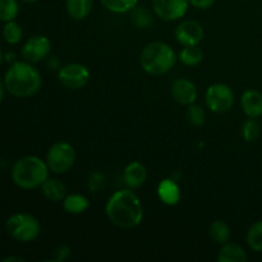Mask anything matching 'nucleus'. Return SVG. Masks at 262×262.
I'll list each match as a JSON object with an SVG mask.
<instances>
[{
  "instance_id": "nucleus-21",
  "label": "nucleus",
  "mask_w": 262,
  "mask_h": 262,
  "mask_svg": "<svg viewBox=\"0 0 262 262\" xmlns=\"http://www.w3.org/2000/svg\"><path fill=\"white\" fill-rule=\"evenodd\" d=\"M209 234L211 239L220 246L225 245L230 239V229L227 223L223 220H215L210 224Z\"/></svg>"
},
{
  "instance_id": "nucleus-29",
  "label": "nucleus",
  "mask_w": 262,
  "mask_h": 262,
  "mask_svg": "<svg viewBox=\"0 0 262 262\" xmlns=\"http://www.w3.org/2000/svg\"><path fill=\"white\" fill-rule=\"evenodd\" d=\"M54 256H55V258H54V260H55L56 262H63V261L68 260L69 256H71V248L66 245L60 246V247H58L55 250Z\"/></svg>"
},
{
  "instance_id": "nucleus-5",
  "label": "nucleus",
  "mask_w": 262,
  "mask_h": 262,
  "mask_svg": "<svg viewBox=\"0 0 262 262\" xmlns=\"http://www.w3.org/2000/svg\"><path fill=\"white\" fill-rule=\"evenodd\" d=\"M7 232L13 239L22 243L35 241L40 235L41 225L33 215L26 212H18L12 215L5 223Z\"/></svg>"
},
{
  "instance_id": "nucleus-33",
  "label": "nucleus",
  "mask_w": 262,
  "mask_h": 262,
  "mask_svg": "<svg viewBox=\"0 0 262 262\" xmlns=\"http://www.w3.org/2000/svg\"><path fill=\"white\" fill-rule=\"evenodd\" d=\"M7 91L5 90V86H4V79L0 78V104H2L3 99H4V92Z\"/></svg>"
},
{
  "instance_id": "nucleus-25",
  "label": "nucleus",
  "mask_w": 262,
  "mask_h": 262,
  "mask_svg": "<svg viewBox=\"0 0 262 262\" xmlns=\"http://www.w3.org/2000/svg\"><path fill=\"white\" fill-rule=\"evenodd\" d=\"M186 118L192 127L199 128L202 127L205 124V122H206V113L202 109V106H200V105L193 102V104L187 106Z\"/></svg>"
},
{
  "instance_id": "nucleus-27",
  "label": "nucleus",
  "mask_w": 262,
  "mask_h": 262,
  "mask_svg": "<svg viewBox=\"0 0 262 262\" xmlns=\"http://www.w3.org/2000/svg\"><path fill=\"white\" fill-rule=\"evenodd\" d=\"M261 127L253 118H248L242 125V137L246 142H253L260 137Z\"/></svg>"
},
{
  "instance_id": "nucleus-23",
  "label": "nucleus",
  "mask_w": 262,
  "mask_h": 262,
  "mask_svg": "<svg viewBox=\"0 0 262 262\" xmlns=\"http://www.w3.org/2000/svg\"><path fill=\"white\" fill-rule=\"evenodd\" d=\"M3 36L9 45H17L22 40L23 30L19 23H17L15 20H10V22H5L4 28H3Z\"/></svg>"
},
{
  "instance_id": "nucleus-15",
  "label": "nucleus",
  "mask_w": 262,
  "mask_h": 262,
  "mask_svg": "<svg viewBox=\"0 0 262 262\" xmlns=\"http://www.w3.org/2000/svg\"><path fill=\"white\" fill-rule=\"evenodd\" d=\"M241 106L248 118L257 119L262 115V94L257 90H247L241 96Z\"/></svg>"
},
{
  "instance_id": "nucleus-20",
  "label": "nucleus",
  "mask_w": 262,
  "mask_h": 262,
  "mask_svg": "<svg viewBox=\"0 0 262 262\" xmlns=\"http://www.w3.org/2000/svg\"><path fill=\"white\" fill-rule=\"evenodd\" d=\"M205 58L204 50L199 45L183 46L178 54V60L187 67H196L202 63Z\"/></svg>"
},
{
  "instance_id": "nucleus-24",
  "label": "nucleus",
  "mask_w": 262,
  "mask_h": 262,
  "mask_svg": "<svg viewBox=\"0 0 262 262\" xmlns=\"http://www.w3.org/2000/svg\"><path fill=\"white\" fill-rule=\"evenodd\" d=\"M246 239L251 250L255 252H262V220L251 225Z\"/></svg>"
},
{
  "instance_id": "nucleus-3",
  "label": "nucleus",
  "mask_w": 262,
  "mask_h": 262,
  "mask_svg": "<svg viewBox=\"0 0 262 262\" xmlns=\"http://www.w3.org/2000/svg\"><path fill=\"white\" fill-rule=\"evenodd\" d=\"M48 164L35 155H27L18 159L12 168V181L22 189H35L49 178Z\"/></svg>"
},
{
  "instance_id": "nucleus-22",
  "label": "nucleus",
  "mask_w": 262,
  "mask_h": 262,
  "mask_svg": "<svg viewBox=\"0 0 262 262\" xmlns=\"http://www.w3.org/2000/svg\"><path fill=\"white\" fill-rule=\"evenodd\" d=\"M101 4L109 12L123 14L135 9L138 4V0H101Z\"/></svg>"
},
{
  "instance_id": "nucleus-7",
  "label": "nucleus",
  "mask_w": 262,
  "mask_h": 262,
  "mask_svg": "<svg viewBox=\"0 0 262 262\" xmlns=\"http://www.w3.org/2000/svg\"><path fill=\"white\" fill-rule=\"evenodd\" d=\"M234 91L232 87L225 83L211 84L205 95L206 106L217 114H224L229 112L234 105Z\"/></svg>"
},
{
  "instance_id": "nucleus-10",
  "label": "nucleus",
  "mask_w": 262,
  "mask_h": 262,
  "mask_svg": "<svg viewBox=\"0 0 262 262\" xmlns=\"http://www.w3.org/2000/svg\"><path fill=\"white\" fill-rule=\"evenodd\" d=\"M51 42L46 36L36 35L28 38L22 46V58L31 64H36L42 61L43 59L50 55Z\"/></svg>"
},
{
  "instance_id": "nucleus-34",
  "label": "nucleus",
  "mask_w": 262,
  "mask_h": 262,
  "mask_svg": "<svg viewBox=\"0 0 262 262\" xmlns=\"http://www.w3.org/2000/svg\"><path fill=\"white\" fill-rule=\"evenodd\" d=\"M3 261H4V262H14V261H17V262H25V258L17 257V256H10V257H5Z\"/></svg>"
},
{
  "instance_id": "nucleus-26",
  "label": "nucleus",
  "mask_w": 262,
  "mask_h": 262,
  "mask_svg": "<svg viewBox=\"0 0 262 262\" xmlns=\"http://www.w3.org/2000/svg\"><path fill=\"white\" fill-rule=\"evenodd\" d=\"M19 13V5L17 0H0V20L10 22L15 20Z\"/></svg>"
},
{
  "instance_id": "nucleus-4",
  "label": "nucleus",
  "mask_w": 262,
  "mask_h": 262,
  "mask_svg": "<svg viewBox=\"0 0 262 262\" xmlns=\"http://www.w3.org/2000/svg\"><path fill=\"white\" fill-rule=\"evenodd\" d=\"M178 56L170 45L161 41H154L142 49L140 55L141 68L151 76H163L171 71Z\"/></svg>"
},
{
  "instance_id": "nucleus-30",
  "label": "nucleus",
  "mask_w": 262,
  "mask_h": 262,
  "mask_svg": "<svg viewBox=\"0 0 262 262\" xmlns=\"http://www.w3.org/2000/svg\"><path fill=\"white\" fill-rule=\"evenodd\" d=\"M189 3L197 9H209L214 5L215 0H189Z\"/></svg>"
},
{
  "instance_id": "nucleus-17",
  "label": "nucleus",
  "mask_w": 262,
  "mask_h": 262,
  "mask_svg": "<svg viewBox=\"0 0 262 262\" xmlns=\"http://www.w3.org/2000/svg\"><path fill=\"white\" fill-rule=\"evenodd\" d=\"M42 194L51 202H60L66 199V184L56 178H48L41 186Z\"/></svg>"
},
{
  "instance_id": "nucleus-18",
  "label": "nucleus",
  "mask_w": 262,
  "mask_h": 262,
  "mask_svg": "<svg viewBox=\"0 0 262 262\" xmlns=\"http://www.w3.org/2000/svg\"><path fill=\"white\" fill-rule=\"evenodd\" d=\"M94 0H66L67 13L76 20L86 19L92 12Z\"/></svg>"
},
{
  "instance_id": "nucleus-37",
  "label": "nucleus",
  "mask_w": 262,
  "mask_h": 262,
  "mask_svg": "<svg viewBox=\"0 0 262 262\" xmlns=\"http://www.w3.org/2000/svg\"><path fill=\"white\" fill-rule=\"evenodd\" d=\"M3 59H4V55H3V51H2V49H0V66H2V63H3Z\"/></svg>"
},
{
  "instance_id": "nucleus-31",
  "label": "nucleus",
  "mask_w": 262,
  "mask_h": 262,
  "mask_svg": "<svg viewBox=\"0 0 262 262\" xmlns=\"http://www.w3.org/2000/svg\"><path fill=\"white\" fill-rule=\"evenodd\" d=\"M104 183H105V178L102 174H100V173L92 174L91 179H90V187H91L92 189H94L95 184H97V189H99L100 187L104 186Z\"/></svg>"
},
{
  "instance_id": "nucleus-19",
  "label": "nucleus",
  "mask_w": 262,
  "mask_h": 262,
  "mask_svg": "<svg viewBox=\"0 0 262 262\" xmlns=\"http://www.w3.org/2000/svg\"><path fill=\"white\" fill-rule=\"evenodd\" d=\"M90 207V201L86 196L79 193L67 194L66 199L63 200V209L68 214L79 215L83 214Z\"/></svg>"
},
{
  "instance_id": "nucleus-2",
  "label": "nucleus",
  "mask_w": 262,
  "mask_h": 262,
  "mask_svg": "<svg viewBox=\"0 0 262 262\" xmlns=\"http://www.w3.org/2000/svg\"><path fill=\"white\" fill-rule=\"evenodd\" d=\"M5 90L18 99L31 97L40 91L42 78L37 68L28 61H14L4 76Z\"/></svg>"
},
{
  "instance_id": "nucleus-6",
  "label": "nucleus",
  "mask_w": 262,
  "mask_h": 262,
  "mask_svg": "<svg viewBox=\"0 0 262 262\" xmlns=\"http://www.w3.org/2000/svg\"><path fill=\"white\" fill-rule=\"evenodd\" d=\"M45 161L50 171L55 174H64L71 170L76 163V150L66 141L55 142L48 150Z\"/></svg>"
},
{
  "instance_id": "nucleus-9",
  "label": "nucleus",
  "mask_w": 262,
  "mask_h": 262,
  "mask_svg": "<svg viewBox=\"0 0 262 262\" xmlns=\"http://www.w3.org/2000/svg\"><path fill=\"white\" fill-rule=\"evenodd\" d=\"M152 10L156 17L165 22L181 19L188 10L189 0H151Z\"/></svg>"
},
{
  "instance_id": "nucleus-36",
  "label": "nucleus",
  "mask_w": 262,
  "mask_h": 262,
  "mask_svg": "<svg viewBox=\"0 0 262 262\" xmlns=\"http://www.w3.org/2000/svg\"><path fill=\"white\" fill-rule=\"evenodd\" d=\"M23 3H27V4H32V3H36L37 0H22Z\"/></svg>"
},
{
  "instance_id": "nucleus-11",
  "label": "nucleus",
  "mask_w": 262,
  "mask_h": 262,
  "mask_svg": "<svg viewBox=\"0 0 262 262\" xmlns=\"http://www.w3.org/2000/svg\"><path fill=\"white\" fill-rule=\"evenodd\" d=\"M176 40L182 46L200 45L205 37V30L197 20L187 19L179 23L174 31Z\"/></svg>"
},
{
  "instance_id": "nucleus-32",
  "label": "nucleus",
  "mask_w": 262,
  "mask_h": 262,
  "mask_svg": "<svg viewBox=\"0 0 262 262\" xmlns=\"http://www.w3.org/2000/svg\"><path fill=\"white\" fill-rule=\"evenodd\" d=\"M46 59H48L46 63H48L49 68H51L53 71H59L60 69V61H59V59L56 56H48Z\"/></svg>"
},
{
  "instance_id": "nucleus-14",
  "label": "nucleus",
  "mask_w": 262,
  "mask_h": 262,
  "mask_svg": "<svg viewBox=\"0 0 262 262\" xmlns=\"http://www.w3.org/2000/svg\"><path fill=\"white\" fill-rule=\"evenodd\" d=\"M158 196L160 201L166 206H176L182 199L181 187L177 183L176 179L165 178L159 183Z\"/></svg>"
},
{
  "instance_id": "nucleus-13",
  "label": "nucleus",
  "mask_w": 262,
  "mask_h": 262,
  "mask_svg": "<svg viewBox=\"0 0 262 262\" xmlns=\"http://www.w3.org/2000/svg\"><path fill=\"white\" fill-rule=\"evenodd\" d=\"M147 179V170L140 161H132L128 164L123 171V181L130 189H137L145 184Z\"/></svg>"
},
{
  "instance_id": "nucleus-28",
  "label": "nucleus",
  "mask_w": 262,
  "mask_h": 262,
  "mask_svg": "<svg viewBox=\"0 0 262 262\" xmlns=\"http://www.w3.org/2000/svg\"><path fill=\"white\" fill-rule=\"evenodd\" d=\"M132 12V20L138 28L150 27V25L152 23V15L148 12V9H146V8L143 7H136Z\"/></svg>"
},
{
  "instance_id": "nucleus-16",
  "label": "nucleus",
  "mask_w": 262,
  "mask_h": 262,
  "mask_svg": "<svg viewBox=\"0 0 262 262\" xmlns=\"http://www.w3.org/2000/svg\"><path fill=\"white\" fill-rule=\"evenodd\" d=\"M247 260L248 256L242 246L234 242H227L225 245H222L217 255L219 262H246Z\"/></svg>"
},
{
  "instance_id": "nucleus-8",
  "label": "nucleus",
  "mask_w": 262,
  "mask_h": 262,
  "mask_svg": "<svg viewBox=\"0 0 262 262\" xmlns=\"http://www.w3.org/2000/svg\"><path fill=\"white\" fill-rule=\"evenodd\" d=\"M91 78L89 68L83 64L69 63L61 66L58 71V79L66 89L81 90L86 86Z\"/></svg>"
},
{
  "instance_id": "nucleus-12",
  "label": "nucleus",
  "mask_w": 262,
  "mask_h": 262,
  "mask_svg": "<svg viewBox=\"0 0 262 262\" xmlns=\"http://www.w3.org/2000/svg\"><path fill=\"white\" fill-rule=\"evenodd\" d=\"M171 97L176 102L183 106L193 104L197 100V87L192 81L187 78H178L173 82L170 87Z\"/></svg>"
},
{
  "instance_id": "nucleus-1",
  "label": "nucleus",
  "mask_w": 262,
  "mask_h": 262,
  "mask_svg": "<svg viewBox=\"0 0 262 262\" xmlns=\"http://www.w3.org/2000/svg\"><path fill=\"white\" fill-rule=\"evenodd\" d=\"M105 212L112 224L123 229L137 227L143 219V207L140 197L130 188L114 192L107 200Z\"/></svg>"
},
{
  "instance_id": "nucleus-35",
  "label": "nucleus",
  "mask_w": 262,
  "mask_h": 262,
  "mask_svg": "<svg viewBox=\"0 0 262 262\" xmlns=\"http://www.w3.org/2000/svg\"><path fill=\"white\" fill-rule=\"evenodd\" d=\"M4 58H5V60L8 61V63L13 64V63H14L15 54H14V53H12V51H10V53H7V54H5V55H4Z\"/></svg>"
}]
</instances>
